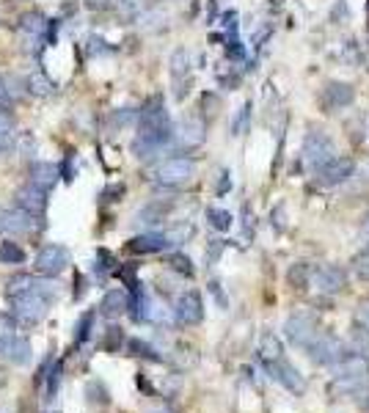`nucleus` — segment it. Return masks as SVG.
<instances>
[{
  "mask_svg": "<svg viewBox=\"0 0 369 413\" xmlns=\"http://www.w3.org/2000/svg\"><path fill=\"white\" fill-rule=\"evenodd\" d=\"M17 204H19V209H25V212H30V215L39 218L47 209V193L39 191V188H33V185H28V188L17 191Z\"/></svg>",
  "mask_w": 369,
  "mask_h": 413,
  "instance_id": "dca6fc26",
  "label": "nucleus"
},
{
  "mask_svg": "<svg viewBox=\"0 0 369 413\" xmlns=\"http://www.w3.org/2000/svg\"><path fill=\"white\" fill-rule=\"evenodd\" d=\"M166 265L171 267V270H177L180 276H193L196 273V267H193V262H190V256L182 253V251H177V253H169V259H166Z\"/></svg>",
  "mask_w": 369,
  "mask_h": 413,
  "instance_id": "2f4dec72",
  "label": "nucleus"
},
{
  "mask_svg": "<svg viewBox=\"0 0 369 413\" xmlns=\"http://www.w3.org/2000/svg\"><path fill=\"white\" fill-rule=\"evenodd\" d=\"M287 281L292 284V289H306V287H309V281H312V267H309L306 262L292 265V267H290V273H287Z\"/></svg>",
  "mask_w": 369,
  "mask_h": 413,
  "instance_id": "bb28decb",
  "label": "nucleus"
},
{
  "mask_svg": "<svg viewBox=\"0 0 369 413\" xmlns=\"http://www.w3.org/2000/svg\"><path fill=\"white\" fill-rule=\"evenodd\" d=\"M158 413H171V411H158Z\"/></svg>",
  "mask_w": 369,
  "mask_h": 413,
  "instance_id": "5fc2aeb1",
  "label": "nucleus"
},
{
  "mask_svg": "<svg viewBox=\"0 0 369 413\" xmlns=\"http://www.w3.org/2000/svg\"><path fill=\"white\" fill-rule=\"evenodd\" d=\"M171 245H174V242H171L169 234L144 231V234H138V237H133V240L127 242V251H130V253H138V256H146V253H163V251H169Z\"/></svg>",
  "mask_w": 369,
  "mask_h": 413,
  "instance_id": "9b49d317",
  "label": "nucleus"
},
{
  "mask_svg": "<svg viewBox=\"0 0 369 413\" xmlns=\"http://www.w3.org/2000/svg\"><path fill=\"white\" fill-rule=\"evenodd\" d=\"M334 157V141L323 133V130H312L306 138H303V146H301V160L309 171H317L323 163H328Z\"/></svg>",
  "mask_w": 369,
  "mask_h": 413,
  "instance_id": "f03ea898",
  "label": "nucleus"
},
{
  "mask_svg": "<svg viewBox=\"0 0 369 413\" xmlns=\"http://www.w3.org/2000/svg\"><path fill=\"white\" fill-rule=\"evenodd\" d=\"M356 273H359V278H364V281H369V251H361L359 256H356Z\"/></svg>",
  "mask_w": 369,
  "mask_h": 413,
  "instance_id": "58836bf2",
  "label": "nucleus"
},
{
  "mask_svg": "<svg viewBox=\"0 0 369 413\" xmlns=\"http://www.w3.org/2000/svg\"><path fill=\"white\" fill-rule=\"evenodd\" d=\"M359 309H361V311H359V314H361V323H364V325H369V300H367V303H361Z\"/></svg>",
  "mask_w": 369,
  "mask_h": 413,
  "instance_id": "3c124183",
  "label": "nucleus"
},
{
  "mask_svg": "<svg viewBox=\"0 0 369 413\" xmlns=\"http://www.w3.org/2000/svg\"><path fill=\"white\" fill-rule=\"evenodd\" d=\"M231 191V174L229 171H220V182H218V196H226Z\"/></svg>",
  "mask_w": 369,
  "mask_h": 413,
  "instance_id": "de8ad7c7",
  "label": "nucleus"
},
{
  "mask_svg": "<svg viewBox=\"0 0 369 413\" xmlns=\"http://www.w3.org/2000/svg\"><path fill=\"white\" fill-rule=\"evenodd\" d=\"M11 149H14V135L11 133H0V155H6Z\"/></svg>",
  "mask_w": 369,
  "mask_h": 413,
  "instance_id": "09e8293b",
  "label": "nucleus"
},
{
  "mask_svg": "<svg viewBox=\"0 0 369 413\" xmlns=\"http://www.w3.org/2000/svg\"><path fill=\"white\" fill-rule=\"evenodd\" d=\"M317 334H320V328H317L314 317H309V314H292L284 323L287 342L295 345V347H301V350H309V345L317 339Z\"/></svg>",
  "mask_w": 369,
  "mask_h": 413,
  "instance_id": "20e7f679",
  "label": "nucleus"
},
{
  "mask_svg": "<svg viewBox=\"0 0 369 413\" xmlns=\"http://www.w3.org/2000/svg\"><path fill=\"white\" fill-rule=\"evenodd\" d=\"M122 345H124V331L119 325H111L108 334H105V350L108 353H119Z\"/></svg>",
  "mask_w": 369,
  "mask_h": 413,
  "instance_id": "72a5a7b5",
  "label": "nucleus"
},
{
  "mask_svg": "<svg viewBox=\"0 0 369 413\" xmlns=\"http://www.w3.org/2000/svg\"><path fill=\"white\" fill-rule=\"evenodd\" d=\"M174 317H177V323L180 325H198L201 320H204V300H201V295L196 292V289H187L182 292L180 298H177V303H174Z\"/></svg>",
  "mask_w": 369,
  "mask_h": 413,
  "instance_id": "1a4fd4ad",
  "label": "nucleus"
},
{
  "mask_svg": "<svg viewBox=\"0 0 369 413\" xmlns=\"http://www.w3.org/2000/svg\"><path fill=\"white\" fill-rule=\"evenodd\" d=\"M353 171H356V163L350 160V157H331L328 163H323L314 174H317V182L323 185V188H337V185H345L350 177H353Z\"/></svg>",
  "mask_w": 369,
  "mask_h": 413,
  "instance_id": "6e6552de",
  "label": "nucleus"
},
{
  "mask_svg": "<svg viewBox=\"0 0 369 413\" xmlns=\"http://www.w3.org/2000/svg\"><path fill=\"white\" fill-rule=\"evenodd\" d=\"M58 171L64 174V180H66V182H72V180H75V155H69Z\"/></svg>",
  "mask_w": 369,
  "mask_h": 413,
  "instance_id": "c03bdc74",
  "label": "nucleus"
},
{
  "mask_svg": "<svg viewBox=\"0 0 369 413\" xmlns=\"http://www.w3.org/2000/svg\"><path fill=\"white\" fill-rule=\"evenodd\" d=\"M36 273L39 276H47V278H55L58 273H64L66 270V265H69V251L64 248V245H58V242H53V245H44V248H39V253H36Z\"/></svg>",
  "mask_w": 369,
  "mask_h": 413,
  "instance_id": "0eeeda50",
  "label": "nucleus"
},
{
  "mask_svg": "<svg viewBox=\"0 0 369 413\" xmlns=\"http://www.w3.org/2000/svg\"><path fill=\"white\" fill-rule=\"evenodd\" d=\"M6 105H11V97H8V91L3 86V80H0V108H6Z\"/></svg>",
  "mask_w": 369,
  "mask_h": 413,
  "instance_id": "8fccbe9b",
  "label": "nucleus"
},
{
  "mask_svg": "<svg viewBox=\"0 0 369 413\" xmlns=\"http://www.w3.org/2000/svg\"><path fill=\"white\" fill-rule=\"evenodd\" d=\"M256 353H259V361H262V364H270V361H276V358H284V345H281V339H278L273 331H262Z\"/></svg>",
  "mask_w": 369,
  "mask_h": 413,
  "instance_id": "a211bd4d",
  "label": "nucleus"
},
{
  "mask_svg": "<svg viewBox=\"0 0 369 413\" xmlns=\"http://www.w3.org/2000/svg\"><path fill=\"white\" fill-rule=\"evenodd\" d=\"M209 292H212V298L218 300V306H220V309H226V306H229V298L223 295V289H220V284H218V281H209Z\"/></svg>",
  "mask_w": 369,
  "mask_h": 413,
  "instance_id": "37998d69",
  "label": "nucleus"
},
{
  "mask_svg": "<svg viewBox=\"0 0 369 413\" xmlns=\"http://www.w3.org/2000/svg\"><path fill=\"white\" fill-rule=\"evenodd\" d=\"M0 265H25V251L22 245L11 242V240H3L0 242Z\"/></svg>",
  "mask_w": 369,
  "mask_h": 413,
  "instance_id": "cd10ccee",
  "label": "nucleus"
},
{
  "mask_svg": "<svg viewBox=\"0 0 369 413\" xmlns=\"http://www.w3.org/2000/svg\"><path fill=\"white\" fill-rule=\"evenodd\" d=\"M19 28L30 36H44V28H47V19L39 14V11H28L19 17Z\"/></svg>",
  "mask_w": 369,
  "mask_h": 413,
  "instance_id": "393cba45",
  "label": "nucleus"
},
{
  "mask_svg": "<svg viewBox=\"0 0 369 413\" xmlns=\"http://www.w3.org/2000/svg\"><path fill=\"white\" fill-rule=\"evenodd\" d=\"M226 55L234 58V61H243V58H245V50H243V44H240L237 36H231V39L226 41Z\"/></svg>",
  "mask_w": 369,
  "mask_h": 413,
  "instance_id": "4c0bfd02",
  "label": "nucleus"
},
{
  "mask_svg": "<svg viewBox=\"0 0 369 413\" xmlns=\"http://www.w3.org/2000/svg\"><path fill=\"white\" fill-rule=\"evenodd\" d=\"M17 328H19V323L11 317V311L0 314V356H8V350L17 339Z\"/></svg>",
  "mask_w": 369,
  "mask_h": 413,
  "instance_id": "412c9836",
  "label": "nucleus"
},
{
  "mask_svg": "<svg viewBox=\"0 0 369 413\" xmlns=\"http://www.w3.org/2000/svg\"><path fill=\"white\" fill-rule=\"evenodd\" d=\"M248 122H251V102H245V105L240 108V113L234 116V122H231V135H243L245 127H248Z\"/></svg>",
  "mask_w": 369,
  "mask_h": 413,
  "instance_id": "f704fd0d",
  "label": "nucleus"
},
{
  "mask_svg": "<svg viewBox=\"0 0 369 413\" xmlns=\"http://www.w3.org/2000/svg\"><path fill=\"white\" fill-rule=\"evenodd\" d=\"M187 75H190V52L187 50H174V55H171V77H174V97L177 99H184L187 97V86H190V80H187Z\"/></svg>",
  "mask_w": 369,
  "mask_h": 413,
  "instance_id": "f8f14e48",
  "label": "nucleus"
},
{
  "mask_svg": "<svg viewBox=\"0 0 369 413\" xmlns=\"http://www.w3.org/2000/svg\"><path fill=\"white\" fill-rule=\"evenodd\" d=\"M86 50H88V55H105V52H111L108 41H105V39H100V36H91V39H88V44H86Z\"/></svg>",
  "mask_w": 369,
  "mask_h": 413,
  "instance_id": "e433bc0d",
  "label": "nucleus"
},
{
  "mask_svg": "<svg viewBox=\"0 0 369 413\" xmlns=\"http://www.w3.org/2000/svg\"><path fill=\"white\" fill-rule=\"evenodd\" d=\"M312 281L317 284L320 292L337 295L348 287V273L339 265H323V267H312Z\"/></svg>",
  "mask_w": 369,
  "mask_h": 413,
  "instance_id": "9d476101",
  "label": "nucleus"
},
{
  "mask_svg": "<svg viewBox=\"0 0 369 413\" xmlns=\"http://www.w3.org/2000/svg\"><path fill=\"white\" fill-rule=\"evenodd\" d=\"M174 138L182 144L184 149L198 146V144L204 141V122H198V119H184L182 127L174 133Z\"/></svg>",
  "mask_w": 369,
  "mask_h": 413,
  "instance_id": "6ab92c4d",
  "label": "nucleus"
},
{
  "mask_svg": "<svg viewBox=\"0 0 369 413\" xmlns=\"http://www.w3.org/2000/svg\"><path fill=\"white\" fill-rule=\"evenodd\" d=\"M11 300V317L22 325H39L47 311H50V298H44L39 289H30V292H22V295H14L8 298Z\"/></svg>",
  "mask_w": 369,
  "mask_h": 413,
  "instance_id": "f257e3e1",
  "label": "nucleus"
},
{
  "mask_svg": "<svg viewBox=\"0 0 369 413\" xmlns=\"http://www.w3.org/2000/svg\"><path fill=\"white\" fill-rule=\"evenodd\" d=\"M306 353H309V358H312L314 364H320V367H334V364H339L342 358L350 356L348 347H345V342L337 339V336H331V334H317V339L309 345Z\"/></svg>",
  "mask_w": 369,
  "mask_h": 413,
  "instance_id": "7ed1b4c3",
  "label": "nucleus"
},
{
  "mask_svg": "<svg viewBox=\"0 0 369 413\" xmlns=\"http://www.w3.org/2000/svg\"><path fill=\"white\" fill-rule=\"evenodd\" d=\"M39 229V220H36V215H30V212H25V209H6V215H3V231H8V234H30V231H36Z\"/></svg>",
  "mask_w": 369,
  "mask_h": 413,
  "instance_id": "ddd939ff",
  "label": "nucleus"
},
{
  "mask_svg": "<svg viewBox=\"0 0 369 413\" xmlns=\"http://www.w3.org/2000/svg\"><path fill=\"white\" fill-rule=\"evenodd\" d=\"M28 91L36 94V97H50V94L55 91V83H53L44 72H33V75L28 77Z\"/></svg>",
  "mask_w": 369,
  "mask_h": 413,
  "instance_id": "a878e982",
  "label": "nucleus"
},
{
  "mask_svg": "<svg viewBox=\"0 0 369 413\" xmlns=\"http://www.w3.org/2000/svg\"><path fill=\"white\" fill-rule=\"evenodd\" d=\"M207 223L215 229V231H229L231 229V215L220 206H209L207 209Z\"/></svg>",
  "mask_w": 369,
  "mask_h": 413,
  "instance_id": "c756f323",
  "label": "nucleus"
},
{
  "mask_svg": "<svg viewBox=\"0 0 369 413\" xmlns=\"http://www.w3.org/2000/svg\"><path fill=\"white\" fill-rule=\"evenodd\" d=\"M6 358H8L11 364H17V367H28V364H30V358H33V347H30V339H28V336H17Z\"/></svg>",
  "mask_w": 369,
  "mask_h": 413,
  "instance_id": "aec40b11",
  "label": "nucleus"
},
{
  "mask_svg": "<svg viewBox=\"0 0 369 413\" xmlns=\"http://www.w3.org/2000/svg\"><path fill=\"white\" fill-rule=\"evenodd\" d=\"M353 99H356V91H353V86H348V83L331 80V83L323 88V102H325L328 111L348 108V105H353Z\"/></svg>",
  "mask_w": 369,
  "mask_h": 413,
  "instance_id": "4468645a",
  "label": "nucleus"
},
{
  "mask_svg": "<svg viewBox=\"0 0 369 413\" xmlns=\"http://www.w3.org/2000/svg\"><path fill=\"white\" fill-rule=\"evenodd\" d=\"M36 284H39V278H33V276H14V278H8V287H6V295L8 298H14V295H22V292H30V289H36Z\"/></svg>",
  "mask_w": 369,
  "mask_h": 413,
  "instance_id": "c85d7f7f",
  "label": "nucleus"
},
{
  "mask_svg": "<svg viewBox=\"0 0 369 413\" xmlns=\"http://www.w3.org/2000/svg\"><path fill=\"white\" fill-rule=\"evenodd\" d=\"M361 231H364V237L369 240V215L364 218V223H361Z\"/></svg>",
  "mask_w": 369,
  "mask_h": 413,
  "instance_id": "603ef678",
  "label": "nucleus"
},
{
  "mask_svg": "<svg viewBox=\"0 0 369 413\" xmlns=\"http://www.w3.org/2000/svg\"><path fill=\"white\" fill-rule=\"evenodd\" d=\"M116 267H119L116 256H113L108 248H100V251H97V259H94V273H97L100 278H105V276H113Z\"/></svg>",
  "mask_w": 369,
  "mask_h": 413,
  "instance_id": "b1692460",
  "label": "nucleus"
},
{
  "mask_svg": "<svg viewBox=\"0 0 369 413\" xmlns=\"http://www.w3.org/2000/svg\"><path fill=\"white\" fill-rule=\"evenodd\" d=\"M223 248H226V240H209V242H207V262L215 265V262L220 259Z\"/></svg>",
  "mask_w": 369,
  "mask_h": 413,
  "instance_id": "c9c22d12",
  "label": "nucleus"
},
{
  "mask_svg": "<svg viewBox=\"0 0 369 413\" xmlns=\"http://www.w3.org/2000/svg\"><path fill=\"white\" fill-rule=\"evenodd\" d=\"M122 196H124V185H111V188H105L102 202H122Z\"/></svg>",
  "mask_w": 369,
  "mask_h": 413,
  "instance_id": "79ce46f5",
  "label": "nucleus"
},
{
  "mask_svg": "<svg viewBox=\"0 0 369 413\" xmlns=\"http://www.w3.org/2000/svg\"><path fill=\"white\" fill-rule=\"evenodd\" d=\"M86 400H88L91 405H108V403H111V394H108V389H105L100 381H91V383L86 386Z\"/></svg>",
  "mask_w": 369,
  "mask_h": 413,
  "instance_id": "473e14b6",
  "label": "nucleus"
},
{
  "mask_svg": "<svg viewBox=\"0 0 369 413\" xmlns=\"http://www.w3.org/2000/svg\"><path fill=\"white\" fill-rule=\"evenodd\" d=\"M94 311H86V314H80V320H77V334H75V347H80V345H86L88 339H91V328H94Z\"/></svg>",
  "mask_w": 369,
  "mask_h": 413,
  "instance_id": "7c9ffc66",
  "label": "nucleus"
},
{
  "mask_svg": "<svg viewBox=\"0 0 369 413\" xmlns=\"http://www.w3.org/2000/svg\"><path fill=\"white\" fill-rule=\"evenodd\" d=\"M3 215H6V209H0V231H3Z\"/></svg>",
  "mask_w": 369,
  "mask_h": 413,
  "instance_id": "864d4df0",
  "label": "nucleus"
},
{
  "mask_svg": "<svg viewBox=\"0 0 369 413\" xmlns=\"http://www.w3.org/2000/svg\"><path fill=\"white\" fill-rule=\"evenodd\" d=\"M273 33V28L270 25H265V28H259L256 30V36H254V50L256 52H262V47H265V41H267V36Z\"/></svg>",
  "mask_w": 369,
  "mask_h": 413,
  "instance_id": "a19ab883",
  "label": "nucleus"
},
{
  "mask_svg": "<svg viewBox=\"0 0 369 413\" xmlns=\"http://www.w3.org/2000/svg\"><path fill=\"white\" fill-rule=\"evenodd\" d=\"M127 306H130V292H124V289H108V292L102 295L100 311H102L105 317H122V314L127 311Z\"/></svg>",
  "mask_w": 369,
  "mask_h": 413,
  "instance_id": "f3484780",
  "label": "nucleus"
},
{
  "mask_svg": "<svg viewBox=\"0 0 369 413\" xmlns=\"http://www.w3.org/2000/svg\"><path fill=\"white\" fill-rule=\"evenodd\" d=\"M223 25H226L229 36H237V11H226L223 14Z\"/></svg>",
  "mask_w": 369,
  "mask_h": 413,
  "instance_id": "a18cd8bd",
  "label": "nucleus"
},
{
  "mask_svg": "<svg viewBox=\"0 0 369 413\" xmlns=\"http://www.w3.org/2000/svg\"><path fill=\"white\" fill-rule=\"evenodd\" d=\"M61 381H64V361H53V367L44 375V400H55L58 397Z\"/></svg>",
  "mask_w": 369,
  "mask_h": 413,
  "instance_id": "4be33fe9",
  "label": "nucleus"
},
{
  "mask_svg": "<svg viewBox=\"0 0 369 413\" xmlns=\"http://www.w3.org/2000/svg\"><path fill=\"white\" fill-rule=\"evenodd\" d=\"M193 174H196V163L190 157H169L166 163H160L155 177L166 188H180V185L193 180Z\"/></svg>",
  "mask_w": 369,
  "mask_h": 413,
  "instance_id": "423d86ee",
  "label": "nucleus"
},
{
  "mask_svg": "<svg viewBox=\"0 0 369 413\" xmlns=\"http://www.w3.org/2000/svg\"><path fill=\"white\" fill-rule=\"evenodd\" d=\"M353 342H356V347H367L369 345V325H356L353 328Z\"/></svg>",
  "mask_w": 369,
  "mask_h": 413,
  "instance_id": "ea45409f",
  "label": "nucleus"
},
{
  "mask_svg": "<svg viewBox=\"0 0 369 413\" xmlns=\"http://www.w3.org/2000/svg\"><path fill=\"white\" fill-rule=\"evenodd\" d=\"M127 353L135 356V358H144V361H155V364L163 361V356L149 342H144V339H127Z\"/></svg>",
  "mask_w": 369,
  "mask_h": 413,
  "instance_id": "5701e85b",
  "label": "nucleus"
},
{
  "mask_svg": "<svg viewBox=\"0 0 369 413\" xmlns=\"http://www.w3.org/2000/svg\"><path fill=\"white\" fill-rule=\"evenodd\" d=\"M265 367V372L278 383V386H284L290 394H295V397H301L303 392H306V378L295 369V364H290L287 358H276V361H270V364H262Z\"/></svg>",
  "mask_w": 369,
  "mask_h": 413,
  "instance_id": "39448f33",
  "label": "nucleus"
},
{
  "mask_svg": "<svg viewBox=\"0 0 369 413\" xmlns=\"http://www.w3.org/2000/svg\"><path fill=\"white\" fill-rule=\"evenodd\" d=\"M11 130H14V116L6 108H0V133H11Z\"/></svg>",
  "mask_w": 369,
  "mask_h": 413,
  "instance_id": "49530a36",
  "label": "nucleus"
},
{
  "mask_svg": "<svg viewBox=\"0 0 369 413\" xmlns=\"http://www.w3.org/2000/svg\"><path fill=\"white\" fill-rule=\"evenodd\" d=\"M61 180V171H58V166L55 163H47V160H36L33 166H30V185L33 188H39V191H53L55 188V182Z\"/></svg>",
  "mask_w": 369,
  "mask_h": 413,
  "instance_id": "2eb2a0df",
  "label": "nucleus"
}]
</instances>
